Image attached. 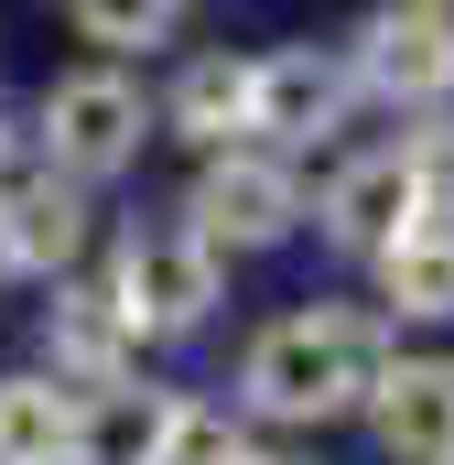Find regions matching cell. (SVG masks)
<instances>
[{"mask_svg":"<svg viewBox=\"0 0 454 465\" xmlns=\"http://www.w3.org/2000/svg\"><path fill=\"white\" fill-rule=\"evenodd\" d=\"M390 357H400V336L368 292H303L238 347V422H271V433L368 422Z\"/></svg>","mask_w":454,"mask_h":465,"instance_id":"6da1fadb","label":"cell"},{"mask_svg":"<svg viewBox=\"0 0 454 465\" xmlns=\"http://www.w3.org/2000/svg\"><path fill=\"white\" fill-rule=\"evenodd\" d=\"M33 141H44V163H54L65 184H109V173H130V163L163 141V109H152L141 76H119V65H65V76L33 98Z\"/></svg>","mask_w":454,"mask_h":465,"instance_id":"7a4b0ae2","label":"cell"},{"mask_svg":"<svg viewBox=\"0 0 454 465\" xmlns=\"http://www.w3.org/2000/svg\"><path fill=\"white\" fill-rule=\"evenodd\" d=\"M346 65H357V98L400 130L454 119V0H379L346 33Z\"/></svg>","mask_w":454,"mask_h":465,"instance_id":"3957f363","label":"cell"},{"mask_svg":"<svg viewBox=\"0 0 454 465\" xmlns=\"http://www.w3.org/2000/svg\"><path fill=\"white\" fill-rule=\"evenodd\" d=\"M357 109H368V98H357L346 44H260V54H249V152H281V163L346 152Z\"/></svg>","mask_w":454,"mask_h":465,"instance_id":"277c9868","label":"cell"},{"mask_svg":"<svg viewBox=\"0 0 454 465\" xmlns=\"http://www.w3.org/2000/svg\"><path fill=\"white\" fill-rule=\"evenodd\" d=\"M173 217L206 238L217 260H271V249H292L314 228V184L281 152H217V163H195V184H184Z\"/></svg>","mask_w":454,"mask_h":465,"instance_id":"5b68a950","label":"cell"},{"mask_svg":"<svg viewBox=\"0 0 454 465\" xmlns=\"http://www.w3.org/2000/svg\"><path fill=\"white\" fill-rule=\"evenodd\" d=\"M109 303L141 325V347L195 336V325L227 303V260L184 228V217H130L119 249H109Z\"/></svg>","mask_w":454,"mask_h":465,"instance_id":"8992f818","label":"cell"},{"mask_svg":"<svg viewBox=\"0 0 454 465\" xmlns=\"http://www.w3.org/2000/svg\"><path fill=\"white\" fill-rule=\"evenodd\" d=\"M422 228V184H411V152H400V130L390 141H346L336 163L314 173V238L357 260V271H379L400 238Z\"/></svg>","mask_w":454,"mask_h":465,"instance_id":"52a82bcc","label":"cell"},{"mask_svg":"<svg viewBox=\"0 0 454 465\" xmlns=\"http://www.w3.org/2000/svg\"><path fill=\"white\" fill-rule=\"evenodd\" d=\"M87 238H98L87 184H65L54 163H11V173H0V271H22V282H76Z\"/></svg>","mask_w":454,"mask_h":465,"instance_id":"ba28073f","label":"cell"},{"mask_svg":"<svg viewBox=\"0 0 454 465\" xmlns=\"http://www.w3.org/2000/svg\"><path fill=\"white\" fill-rule=\"evenodd\" d=\"M44 379L65 401H109L141 379V325L109 303V282H54L44 303Z\"/></svg>","mask_w":454,"mask_h":465,"instance_id":"9c48e42d","label":"cell"},{"mask_svg":"<svg viewBox=\"0 0 454 465\" xmlns=\"http://www.w3.org/2000/svg\"><path fill=\"white\" fill-rule=\"evenodd\" d=\"M379 465H454V347H400L368 401Z\"/></svg>","mask_w":454,"mask_h":465,"instance_id":"30bf717a","label":"cell"},{"mask_svg":"<svg viewBox=\"0 0 454 465\" xmlns=\"http://www.w3.org/2000/svg\"><path fill=\"white\" fill-rule=\"evenodd\" d=\"M152 109H163V141H184L195 163H217V152H249V54H227V44H195Z\"/></svg>","mask_w":454,"mask_h":465,"instance_id":"8fae6325","label":"cell"},{"mask_svg":"<svg viewBox=\"0 0 454 465\" xmlns=\"http://www.w3.org/2000/svg\"><path fill=\"white\" fill-rule=\"evenodd\" d=\"M173 411H184V390H163V379H130L109 401H76V465H163Z\"/></svg>","mask_w":454,"mask_h":465,"instance_id":"7c38bea8","label":"cell"},{"mask_svg":"<svg viewBox=\"0 0 454 465\" xmlns=\"http://www.w3.org/2000/svg\"><path fill=\"white\" fill-rule=\"evenodd\" d=\"M368 303L390 314V336H411V325H454V228L422 217V228L368 271Z\"/></svg>","mask_w":454,"mask_h":465,"instance_id":"4fadbf2b","label":"cell"},{"mask_svg":"<svg viewBox=\"0 0 454 465\" xmlns=\"http://www.w3.org/2000/svg\"><path fill=\"white\" fill-rule=\"evenodd\" d=\"M0 465H76V401L44 368L0 379Z\"/></svg>","mask_w":454,"mask_h":465,"instance_id":"5bb4252c","label":"cell"},{"mask_svg":"<svg viewBox=\"0 0 454 465\" xmlns=\"http://www.w3.org/2000/svg\"><path fill=\"white\" fill-rule=\"evenodd\" d=\"M65 33H76V44H98V65L130 76V54L184 44V11H173V0H76V11H65Z\"/></svg>","mask_w":454,"mask_h":465,"instance_id":"9a60e30c","label":"cell"},{"mask_svg":"<svg viewBox=\"0 0 454 465\" xmlns=\"http://www.w3.org/2000/svg\"><path fill=\"white\" fill-rule=\"evenodd\" d=\"M249 455V422L227 411V401H206V390H184V411H173V444H163V465H238Z\"/></svg>","mask_w":454,"mask_h":465,"instance_id":"2e32d148","label":"cell"},{"mask_svg":"<svg viewBox=\"0 0 454 465\" xmlns=\"http://www.w3.org/2000/svg\"><path fill=\"white\" fill-rule=\"evenodd\" d=\"M238 465H314V455H292V444H249Z\"/></svg>","mask_w":454,"mask_h":465,"instance_id":"e0dca14e","label":"cell"},{"mask_svg":"<svg viewBox=\"0 0 454 465\" xmlns=\"http://www.w3.org/2000/svg\"><path fill=\"white\" fill-rule=\"evenodd\" d=\"M22 163V130H11V98H0V173Z\"/></svg>","mask_w":454,"mask_h":465,"instance_id":"ac0fdd59","label":"cell"}]
</instances>
